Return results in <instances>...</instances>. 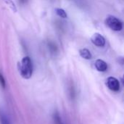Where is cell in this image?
<instances>
[{
	"mask_svg": "<svg viewBox=\"0 0 124 124\" xmlns=\"http://www.w3.org/2000/svg\"><path fill=\"white\" fill-rule=\"evenodd\" d=\"M95 68L100 72H105L108 70V64L102 60L98 59L94 63Z\"/></svg>",
	"mask_w": 124,
	"mask_h": 124,
	"instance_id": "obj_5",
	"label": "cell"
},
{
	"mask_svg": "<svg viewBox=\"0 0 124 124\" xmlns=\"http://www.w3.org/2000/svg\"><path fill=\"white\" fill-rule=\"evenodd\" d=\"M121 82H122V84H123V85L124 86V76H123V78H121Z\"/></svg>",
	"mask_w": 124,
	"mask_h": 124,
	"instance_id": "obj_12",
	"label": "cell"
},
{
	"mask_svg": "<svg viewBox=\"0 0 124 124\" xmlns=\"http://www.w3.org/2000/svg\"><path fill=\"white\" fill-rule=\"evenodd\" d=\"M91 41L94 45L99 46V47L104 46L106 43V41L104 36L99 33H95L93 34V36L91 38Z\"/></svg>",
	"mask_w": 124,
	"mask_h": 124,
	"instance_id": "obj_4",
	"label": "cell"
},
{
	"mask_svg": "<svg viewBox=\"0 0 124 124\" xmlns=\"http://www.w3.org/2000/svg\"><path fill=\"white\" fill-rule=\"evenodd\" d=\"M105 23L109 28L114 31H120L124 27L123 23L118 18L113 15H108L105 20Z\"/></svg>",
	"mask_w": 124,
	"mask_h": 124,
	"instance_id": "obj_2",
	"label": "cell"
},
{
	"mask_svg": "<svg viewBox=\"0 0 124 124\" xmlns=\"http://www.w3.org/2000/svg\"><path fill=\"white\" fill-rule=\"evenodd\" d=\"M52 118H53L54 124H63L61 116L60 115V113L57 111H55L53 113Z\"/></svg>",
	"mask_w": 124,
	"mask_h": 124,
	"instance_id": "obj_8",
	"label": "cell"
},
{
	"mask_svg": "<svg viewBox=\"0 0 124 124\" xmlns=\"http://www.w3.org/2000/svg\"><path fill=\"white\" fill-rule=\"evenodd\" d=\"M7 3H8L9 5L12 6V9L14 10V12H16V7H15V5L14 2H13L12 0H8V1H7ZM11 6H10V7H11Z\"/></svg>",
	"mask_w": 124,
	"mask_h": 124,
	"instance_id": "obj_11",
	"label": "cell"
},
{
	"mask_svg": "<svg viewBox=\"0 0 124 124\" xmlns=\"http://www.w3.org/2000/svg\"><path fill=\"white\" fill-rule=\"evenodd\" d=\"M0 124H11L8 115L1 108H0Z\"/></svg>",
	"mask_w": 124,
	"mask_h": 124,
	"instance_id": "obj_6",
	"label": "cell"
},
{
	"mask_svg": "<svg viewBox=\"0 0 124 124\" xmlns=\"http://www.w3.org/2000/svg\"><path fill=\"white\" fill-rule=\"evenodd\" d=\"M106 85L109 89L113 92H118L120 90V83L118 80L113 76H110L106 80Z\"/></svg>",
	"mask_w": 124,
	"mask_h": 124,
	"instance_id": "obj_3",
	"label": "cell"
},
{
	"mask_svg": "<svg viewBox=\"0 0 124 124\" xmlns=\"http://www.w3.org/2000/svg\"><path fill=\"white\" fill-rule=\"evenodd\" d=\"M19 71L20 76L25 79H29L33 74V64L28 56L23 57L19 63Z\"/></svg>",
	"mask_w": 124,
	"mask_h": 124,
	"instance_id": "obj_1",
	"label": "cell"
},
{
	"mask_svg": "<svg viewBox=\"0 0 124 124\" xmlns=\"http://www.w3.org/2000/svg\"><path fill=\"white\" fill-rule=\"evenodd\" d=\"M0 86H1L2 89H5L6 86H7L6 80H5L4 76L2 75V73L1 72H0Z\"/></svg>",
	"mask_w": 124,
	"mask_h": 124,
	"instance_id": "obj_10",
	"label": "cell"
},
{
	"mask_svg": "<svg viewBox=\"0 0 124 124\" xmlns=\"http://www.w3.org/2000/svg\"><path fill=\"white\" fill-rule=\"evenodd\" d=\"M55 12H56V14H57L59 17H62V18H66V17H68V15H67L66 12H65L63 9H61V8H56V9H55Z\"/></svg>",
	"mask_w": 124,
	"mask_h": 124,
	"instance_id": "obj_9",
	"label": "cell"
},
{
	"mask_svg": "<svg viewBox=\"0 0 124 124\" xmlns=\"http://www.w3.org/2000/svg\"><path fill=\"white\" fill-rule=\"evenodd\" d=\"M20 2H22V3H23V2H24V1H25L26 0H20Z\"/></svg>",
	"mask_w": 124,
	"mask_h": 124,
	"instance_id": "obj_13",
	"label": "cell"
},
{
	"mask_svg": "<svg viewBox=\"0 0 124 124\" xmlns=\"http://www.w3.org/2000/svg\"><path fill=\"white\" fill-rule=\"evenodd\" d=\"M79 54L82 58H84L85 60H90L92 57V53L90 52V51L86 48L81 49L79 50Z\"/></svg>",
	"mask_w": 124,
	"mask_h": 124,
	"instance_id": "obj_7",
	"label": "cell"
}]
</instances>
